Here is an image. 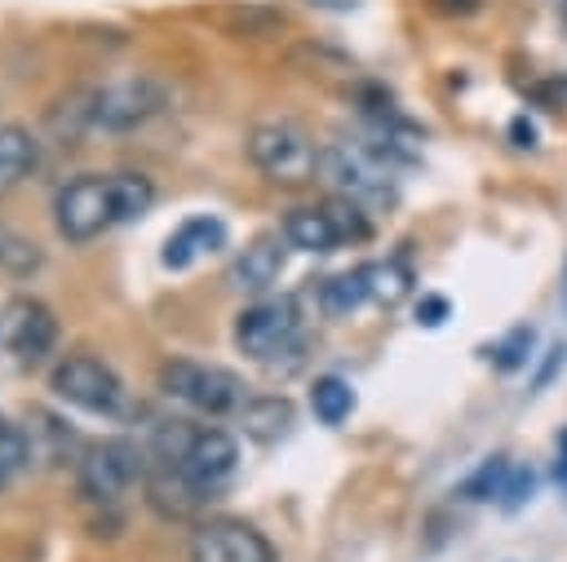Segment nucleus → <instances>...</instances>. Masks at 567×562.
<instances>
[{
	"label": "nucleus",
	"instance_id": "nucleus-1",
	"mask_svg": "<svg viewBox=\"0 0 567 562\" xmlns=\"http://www.w3.org/2000/svg\"><path fill=\"white\" fill-rule=\"evenodd\" d=\"M155 186L142 173H80L53 195V226L66 243H89L120 221L146 217Z\"/></svg>",
	"mask_w": 567,
	"mask_h": 562
},
{
	"label": "nucleus",
	"instance_id": "nucleus-2",
	"mask_svg": "<svg viewBox=\"0 0 567 562\" xmlns=\"http://www.w3.org/2000/svg\"><path fill=\"white\" fill-rule=\"evenodd\" d=\"M159 111H164V89L146 75H128V80H111V84L71 89L53 106L49 124L58 137L80 142L89 133H128Z\"/></svg>",
	"mask_w": 567,
	"mask_h": 562
},
{
	"label": "nucleus",
	"instance_id": "nucleus-3",
	"mask_svg": "<svg viewBox=\"0 0 567 562\" xmlns=\"http://www.w3.org/2000/svg\"><path fill=\"white\" fill-rule=\"evenodd\" d=\"M248 159L257 173H266L279 186H306L319 177V146L315 137L292 119H266L248 133Z\"/></svg>",
	"mask_w": 567,
	"mask_h": 562
},
{
	"label": "nucleus",
	"instance_id": "nucleus-4",
	"mask_svg": "<svg viewBox=\"0 0 567 562\" xmlns=\"http://www.w3.org/2000/svg\"><path fill=\"white\" fill-rule=\"evenodd\" d=\"M159 389L199 416H230L248 403L244 381L235 372L213 367V363H195V358H168L159 367Z\"/></svg>",
	"mask_w": 567,
	"mask_h": 562
},
{
	"label": "nucleus",
	"instance_id": "nucleus-5",
	"mask_svg": "<svg viewBox=\"0 0 567 562\" xmlns=\"http://www.w3.org/2000/svg\"><path fill=\"white\" fill-rule=\"evenodd\" d=\"M319 181H328L332 195L354 199L363 208H381V204L394 199L390 164L368 155L359 142H328V146H319Z\"/></svg>",
	"mask_w": 567,
	"mask_h": 562
},
{
	"label": "nucleus",
	"instance_id": "nucleus-6",
	"mask_svg": "<svg viewBox=\"0 0 567 562\" xmlns=\"http://www.w3.org/2000/svg\"><path fill=\"white\" fill-rule=\"evenodd\" d=\"M301 341V310L292 296H261L235 314V345L239 354L270 363Z\"/></svg>",
	"mask_w": 567,
	"mask_h": 562
},
{
	"label": "nucleus",
	"instance_id": "nucleus-7",
	"mask_svg": "<svg viewBox=\"0 0 567 562\" xmlns=\"http://www.w3.org/2000/svg\"><path fill=\"white\" fill-rule=\"evenodd\" d=\"M49 385L62 403H71L80 412H93V416H124L128 412V394H124L120 376L93 354H66L53 367Z\"/></svg>",
	"mask_w": 567,
	"mask_h": 562
},
{
	"label": "nucleus",
	"instance_id": "nucleus-8",
	"mask_svg": "<svg viewBox=\"0 0 567 562\" xmlns=\"http://www.w3.org/2000/svg\"><path fill=\"white\" fill-rule=\"evenodd\" d=\"M146 473V451L124 443V438H102V443H89L84 456H80V496L97 500V504H115L124 496V487Z\"/></svg>",
	"mask_w": 567,
	"mask_h": 562
},
{
	"label": "nucleus",
	"instance_id": "nucleus-9",
	"mask_svg": "<svg viewBox=\"0 0 567 562\" xmlns=\"http://www.w3.org/2000/svg\"><path fill=\"white\" fill-rule=\"evenodd\" d=\"M190 562H275L270 540L244 518H204L186 544Z\"/></svg>",
	"mask_w": 567,
	"mask_h": 562
},
{
	"label": "nucleus",
	"instance_id": "nucleus-10",
	"mask_svg": "<svg viewBox=\"0 0 567 562\" xmlns=\"http://www.w3.org/2000/svg\"><path fill=\"white\" fill-rule=\"evenodd\" d=\"M0 345L18 363H40L58 345V319H53V310L44 301H35V296H13L0 310Z\"/></svg>",
	"mask_w": 567,
	"mask_h": 562
},
{
	"label": "nucleus",
	"instance_id": "nucleus-11",
	"mask_svg": "<svg viewBox=\"0 0 567 562\" xmlns=\"http://www.w3.org/2000/svg\"><path fill=\"white\" fill-rule=\"evenodd\" d=\"M142 482H146V504H151L159 518L186 522V518L204 513V504L213 500V487L195 482L182 465H168V460H151L146 473H142Z\"/></svg>",
	"mask_w": 567,
	"mask_h": 562
},
{
	"label": "nucleus",
	"instance_id": "nucleus-12",
	"mask_svg": "<svg viewBox=\"0 0 567 562\" xmlns=\"http://www.w3.org/2000/svg\"><path fill=\"white\" fill-rule=\"evenodd\" d=\"M177 465L195 478V482H204V487H221L230 473H235V465H239V443L226 434V429H195L190 434V443H186V451L177 456Z\"/></svg>",
	"mask_w": 567,
	"mask_h": 562
},
{
	"label": "nucleus",
	"instance_id": "nucleus-13",
	"mask_svg": "<svg viewBox=\"0 0 567 562\" xmlns=\"http://www.w3.org/2000/svg\"><path fill=\"white\" fill-rule=\"evenodd\" d=\"M288 239L284 235H257L239 257H235V266H230V288H239V292H266V288H275L279 283V274H284V261H288Z\"/></svg>",
	"mask_w": 567,
	"mask_h": 562
},
{
	"label": "nucleus",
	"instance_id": "nucleus-14",
	"mask_svg": "<svg viewBox=\"0 0 567 562\" xmlns=\"http://www.w3.org/2000/svg\"><path fill=\"white\" fill-rule=\"evenodd\" d=\"M217 248H226V226H221L217 217L199 212V217H186V221H182V226L168 235V243H164L159 261H164L168 270H186L195 257L217 252Z\"/></svg>",
	"mask_w": 567,
	"mask_h": 562
},
{
	"label": "nucleus",
	"instance_id": "nucleus-15",
	"mask_svg": "<svg viewBox=\"0 0 567 562\" xmlns=\"http://www.w3.org/2000/svg\"><path fill=\"white\" fill-rule=\"evenodd\" d=\"M284 239L301 252H332L341 248V235H337V221L323 204H310V208H292L284 217Z\"/></svg>",
	"mask_w": 567,
	"mask_h": 562
},
{
	"label": "nucleus",
	"instance_id": "nucleus-16",
	"mask_svg": "<svg viewBox=\"0 0 567 562\" xmlns=\"http://www.w3.org/2000/svg\"><path fill=\"white\" fill-rule=\"evenodd\" d=\"M239 425L252 443H279L292 429V403L284 394H261L239 407Z\"/></svg>",
	"mask_w": 567,
	"mask_h": 562
},
{
	"label": "nucleus",
	"instance_id": "nucleus-17",
	"mask_svg": "<svg viewBox=\"0 0 567 562\" xmlns=\"http://www.w3.org/2000/svg\"><path fill=\"white\" fill-rule=\"evenodd\" d=\"M40 159V142L31 137V128L22 124H4L0 128V190L18 186Z\"/></svg>",
	"mask_w": 567,
	"mask_h": 562
},
{
	"label": "nucleus",
	"instance_id": "nucleus-18",
	"mask_svg": "<svg viewBox=\"0 0 567 562\" xmlns=\"http://www.w3.org/2000/svg\"><path fill=\"white\" fill-rule=\"evenodd\" d=\"M363 279H368V301H377L385 310L412 292V266L403 257H385V261L363 266Z\"/></svg>",
	"mask_w": 567,
	"mask_h": 562
},
{
	"label": "nucleus",
	"instance_id": "nucleus-19",
	"mask_svg": "<svg viewBox=\"0 0 567 562\" xmlns=\"http://www.w3.org/2000/svg\"><path fill=\"white\" fill-rule=\"evenodd\" d=\"M363 301H368V279H363V266H359V270H346V274H332V279L319 288V305H323V314H332V319L354 314Z\"/></svg>",
	"mask_w": 567,
	"mask_h": 562
},
{
	"label": "nucleus",
	"instance_id": "nucleus-20",
	"mask_svg": "<svg viewBox=\"0 0 567 562\" xmlns=\"http://www.w3.org/2000/svg\"><path fill=\"white\" fill-rule=\"evenodd\" d=\"M310 412H315L323 425H341V420L354 412V389H350V381H341V376H315V385H310Z\"/></svg>",
	"mask_w": 567,
	"mask_h": 562
},
{
	"label": "nucleus",
	"instance_id": "nucleus-21",
	"mask_svg": "<svg viewBox=\"0 0 567 562\" xmlns=\"http://www.w3.org/2000/svg\"><path fill=\"white\" fill-rule=\"evenodd\" d=\"M505 478H509V460L505 456H487L461 487H456V496L461 500H470V504H483V500H496L501 496V487H505Z\"/></svg>",
	"mask_w": 567,
	"mask_h": 562
},
{
	"label": "nucleus",
	"instance_id": "nucleus-22",
	"mask_svg": "<svg viewBox=\"0 0 567 562\" xmlns=\"http://www.w3.org/2000/svg\"><path fill=\"white\" fill-rule=\"evenodd\" d=\"M221 27L230 35H248V40H266V35H279L284 31V13L275 9H226L221 13Z\"/></svg>",
	"mask_w": 567,
	"mask_h": 562
},
{
	"label": "nucleus",
	"instance_id": "nucleus-23",
	"mask_svg": "<svg viewBox=\"0 0 567 562\" xmlns=\"http://www.w3.org/2000/svg\"><path fill=\"white\" fill-rule=\"evenodd\" d=\"M532 345H536V327H532V323H514V327L492 345V363H496V372H518V367H527Z\"/></svg>",
	"mask_w": 567,
	"mask_h": 562
},
{
	"label": "nucleus",
	"instance_id": "nucleus-24",
	"mask_svg": "<svg viewBox=\"0 0 567 562\" xmlns=\"http://www.w3.org/2000/svg\"><path fill=\"white\" fill-rule=\"evenodd\" d=\"M323 208L332 212V221H337V235H341V243H363V239L372 235V226H368V212H363V204H354V199H341V195H332V199H328Z\"/></svg>",
	"mask_w": 567,
	"mask_h": 562
},
{
	"label": "nucleus",
	"instance_id": "nucleus-25",
	"mask_svg": "<svg viewBox=\"0 0 567 562\" xmlns=\"http://www.w3.org/2000/svg\"><path fill=\"white\" fill-rule=\"evenodd\" d=\"M22 465H27V434H22L13 420L0 416V487H4Z\"/></svg>",
	"mask_w": 567,
	"mask_h": 562
},
{
	"label": "nucleus",
	"instance_id": "nucleus-26",
	"mask_svg": "<svg viewBox=\"0 0 567 562\" xmlns=\"http://www.w3.org/2000/svg\"><path fill=\"white\" fill-rule=\"evenodd\" d=\"M532 491H536V473L532 469H514L509 465V478H505V487H501V509H518V504H527L532 500Z\"/></svg>",
	"mask_w": 567,
	"mask_h": 562
},
{
	"label": "nucleus",
	"instance_id": "nucleus-27",
	"mask_svg": "<svg viewBox=\"0 0 567 562\" xmlns=\"http://www.w3.org/2000/svg\"><path fill=\"white\" fill-rule=\"evenodd\" d=\"M563 363H567V345L563 341H554L549 350H545V363L536 367V376H532V389H549L554 385V376L563 372Z\"/></svg>",
	"mask_w": 567,
	"mask_h": 562
},
{
	"label": "nucleus",
	"instance_id": "nucleus-28",
	"mask_svg": "<svg viewBox=\"0 0 567 562\" xmlns=\"http://www.w3.org/2000/svg\"><path fill=\"white\" fill-rule=\"evenodd\" d=\"M447 310H452L447 296H421V301H416V323H421V327H439V323L447 319Z\"/></svg>",
	"mask_w": 567,
	"mask_h": 562
},
{
	"label": "nucleus",
	"instance_id": "nucleus-29",
	"mask_svg": "<svg viewBox=\"0 0 567 562\" xmlns=\"http://www.w3.org/2000/svg\"><path fill=\"white\" fill-rule=\"evenodd\" d=\"M509 137H514L518 150H532V146H536V124H532L527 115H514V119H509Z\"/></svg>",
	"mask_w": 567,
	"mask_h": 562
},
{
	"label": "nucleus",
	"instance_id": "nucleus-30",
	"mask_svg": "<svg viewBox=\"0 0 567 562\" xmlns=\"http://www.w3.org/2000/svg\"><path fill=\"white\" fill-rule=\"evenodd\" d=\"M434 4H439L443 13H474L483 0H434Z\"/></svg>",
	"mask_w": 567,
	"mask_h": 562
},
{
	"label": "nucleus",
	"instance_id": "nucleus-31",
	"mask_svg": "<svg viewBox=\"0 0 567 562\" xmlns=\"http://www.w3.org/2000/svg\"><path fill=\"white\" fill-rule=\"evenodd\" d=\"M554 478H558V482H567V429H563V438H558V460H554Z\"/></svg>",
	"mask_w": 567,
	"mask_h": 562
},
{
	"label": "nucleus",
	"instance_id": "nucleus-32",
	"mask_svg": "<svg viewBox=\"0 0 567 562\" xmlns=\"http://www.w3.org/2000/svg\"><path fill=\"white\" fill-rule=\"evenodd\" d=\"M558 13H563V22H567V0H563V4H558Z\"/></svg>",
	"mask_w": 567,
	"mask_h": 562
}]
</instances>
